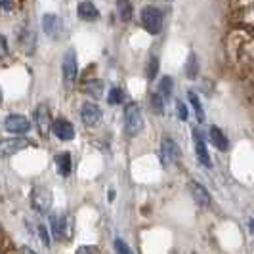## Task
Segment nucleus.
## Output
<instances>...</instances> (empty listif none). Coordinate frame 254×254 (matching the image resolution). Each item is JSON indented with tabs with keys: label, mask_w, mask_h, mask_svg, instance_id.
I'll return each mask as SVG.
<instances>
[{
	"label": "nucleus",
	"mask_w": 254,
	"mask_h": 254,
	"mask_svg": "<svg viewBox=\"0 0 254 254\" xmlns=\"http://www.w3.org/2000/svg\"><path fill=\"white\" fill-rule=\"evenodd\" d=\"M141 23L149 35H159L163 31V12L155 6H143L141 8Z\"/></svg>",
	"instance_id": "obj_1"
},
{
	"label": "nucleus",
	"mask_w": 254,
	"mask_h": 254,
	"mask_svg": "<svg viewBox=\"0 0 254 254\" xmlns=\"http://www.w3.org/2000/svg\"><path fill=\"white\" fill-rule=\"evenodd\" d=\"M143 128V117H141L140 107L136 103H130L125 109V130L130 138L138 136Z\"/></svg>",
	"instance_id": "obj_2"
},
{
	"label": "nucleus",
	"mask_w": 254,
	"mask_h": 254,
	"mask_svg": "<svg viewBox=\"0 0 254 254\" xmlns=\"http://www.w3.org/2000/svg\"><path fill=\"white\" fill-rule=\"evenodd\" d=\"M31 204L33 208L40 212V214H46L52 208V191L44 186H37L35 190L31 191Z\"/></svg>",
	"instance_id": "obj_3"
},
{
	"label": "nucleus",
	"mask_w": 254,
	"mask_h": 254,
	"mask_svg": "<svg viewBox=\"0 0 254 254\" xmlns=\"http://www.w3.org/2000/svg\"><path fill=\"white\" fill-rule=\"evenodd\" d=\"M4 130L10 134H25L31 130V121L27 119L25 115H8L4 119Z\"/></svg>",
	"instance_id": "obj_4"
},
{
	"label": "nucleus",
	"mask_w": 254,
	"mask_h": 254,
	"mask_svg": "<svg viewBox=\"0 0 254 254\" xmlns=\"http://www.w3.org/2000/svg\"><path fill=\"white\" fill-rule=\"evenodd\" d=\"M180 159V147L178 143L172 138H165L161 141V163L168 168V166L176 165Z\"/></svg>",
	"instance_id": "obj_5"
},
{
	"label": "nucleus",
	"mask_w": 254,
	"mask_h": 254,
	"mask_svg": "<svg viewBox=\"0 0 254 254\" xmlns=\"http://www.w3.org/2000/svg\"><path fill=\"white\" fill-rule=\"evenodd\" d=\"M62 71H64V78L67 84H73V82L76 80V75H78V64H76V54L73 48L65 52L64 64H62Z\"/></svg>",
	"instance_id": "obj_6"
},
{
	"label": "nucleus",
	"mask_w": 254,
	"mask_h": 254,
	"mask_svg": "<svg viewBox=\"0 0 254 254\" xmlns=\"http://www.w3.org/2000/svg\"><path fill=\"white\" fill-rule=\"evenodd\" d=\"M25 147H29V141L25 138H4L0 141V157H12Z\"/></svg>",
	"instance_id": "obj_7"
},
{
	"label": "nucleus",
	"mask_w": 254,
	"mask_h": 254,
	"mask_svg": "<svg viewBox=\"0 0 254 254\" xmlns=\"http://www.w3.org/2000/svg\"><path fill=\"white\" fill-rule=\"evenodd\" d=\"M193 141H195V153H197V159L204 168H212V159H210V153L206 149V143L204 138L201 136L199 130H193Z\"/></svg>",
	"instance_id": "obj_8"
},
{
	"label": "nucleus",
	"mask_w": 254,
	"mask_h": 254,
	"mask_svg": "<svg viewBox=\"0 0 254 254\" xmlns=\"http://www.w3.org/2000/svg\"><path fill=\"white\" fill-rule=\"evenodd\" d=\"M80 119L86 127H98L102 121V109L96 103H84L80 109Z\"/></svg>",
	"instance_id": "obj_9"
},
{
	"label": "nucleus",
	"mask_w": 254,
	"mask_h": 254,
	"mask_svg": "<svg viewBox=\"0 0 254 254\" xmlns=\"http://www.w3.org/2000/svg\"><path fill=\"white\" fill-rule=\"evenodd\" d=\"M188 188H190V193H191V197H193V201L199 204V206H208V204H210V193L206 191V188H204L203 184H199V182H195V180H190Z\"/></svg>",
	"instance_id": "obj_10"
},
{
	"label": "nucleus",
	"mask_w": 254,
	"mask_h": 254,
	"mask_svg": "<svg viewBox=\"0 0 254 254\" xmlns=\"http://www.w3.org/2000/svg\"><path fill=\"white\" fill-rule=\"evenodd\" d=\"M52 130H54V134L62 141H71L75 138V128H73V125L69 121H65V119L54 121L52 123Z\"/></svg>",
	"instance_id": "obj_11"
},
{
	"label": "nucleus",
	"mask_w": 254,
	"mask_h": 254,
	"mask_svg": "<svg viewBox=\"0 0 254 254\" xmlns=\"http://www.w3.org/2000/svg\"><path fill=\"white\" fill-rule=\"evenodd\" d=\"M42 31L50 38H56L62 31V19L56 13H44L42 15Z\"/></svg>",
	"instance_id": "obj_12"
},
{
	"label": "nucleus",
	"mask_w": 254,
	"mask_h": 254,
	"mask_svg": "<svg viewBox=\"0 0 254 254\" xmlns=\"http://www.w3.org/2000/svg\"><path fill=\"white\" fill-rule=\"evenodd\" d=\"M35 123H37L38 132H40L42 136H46V134L50 132L52 119H50V111H48L46 105H38L37 107V111H35Z\"/></svg>",
	"instance_id": "obj_13"
},
{
	"label": "nucleus",
	"mask_w": 254,
	"mask_h": 254,
	"mask_svg": "<svg viewBox=\"0 0 254 254\" xmlns=\"http://www.w3.org/2000/svg\"><path fill=\"white\" fill-rule=\"evenodd\" d=\"M76 13H78V17L82 21H96L100 17V12H98L94 2H80L76 6Z\"/></svg>",
	"instance_id": "obj_14"
},
{
	"label": "nucleus",
	"mask_w": 254,
	"mask_h": 254,
	"mask_svg": "<svg viewBox=\"0 0 254 254\" xmlns=\"http://www.w3.org/2000/svg\"><path fill=\"white\" fill-rule=\"evenodd\" d=\"M54 163H56V168H58V172L62 174V176H69L71 174V168H73V159H71V153H58L56 155V159H54Z\"/></svg>",
	"instance_id": "obj_15"
},
{
	"label": "nucleus",
	"mask_w": 254,
	"mask_h": 254,
	"mask_svg": "<svg viewBox=\"0 0 254 254\" xmlns=\"http://www.w3.org/2000/svg\"><path fill=\"white\" fill-rule=\"evenodd\" d=\"M208 136H210L212 145H214L216 149H220V151H226V149L229 147V141H228V138H226V134H224L218 127H210Z\"/></svg>",
	"instance_id": "obj_16"
},
{
	"label": "nucleus",
	"mask_w": 254,
	"mask_h": 254,
	"mask_svg": "<svg viewBox=\"0 0 254 254\" xmlns=\"http://www.w3.org/2000/svg\"><path fill=\"white\" fill-rule=\"evenodd\" d=\"M103 80H100V78H94V80H88L86 82V94L88 96H92L94 100H100V98H103Z\"/></svg>",
	"instance_id": "obj_17"
},
{
	"label": "nucleus",
	"mask_w": 254,
	"mask_h": 254,
	"mask_svg": "<svg viewBox=\"0 0 254 254\" xmlns=\"http://www.w3.org/2000/svg\"><path fill=\"white\" fill-rule=\"evenodd\" d=\"M188 100H190L191 107L195 109V115H197L199 123H204V111H203V107H201V100H199V96H197L193 90H188Z\"/></svg>",
	"instance_id": "obj_18"
},
{
	"label": "nucleus",
	"mask_w": 254,
	"mask_h": 254,
	"mask_svg": "<svg viewBox=\"0 0 254 254\" xmlns=\"http://www.w3.org/2000/svg\"><path fill=\"white\" fill-rule=\"evenodd\" d=\"M172 86H174V80L170 76H163V80L159 82V88H157L155 94H159L163 100H168L170 94H172Z\"/></svg>",
	"instance_id": "obj_19"
},
{
	"label": "nucleus",
	"mask_w": 254,
	"mask_h": 254,
	"mask_svg": "<svg viewBox=\"0 0 254 254\" xmlns=\"http://www.w3.org/2000/svg\"><path fill=\"white\" fill-rule=\"evenodd\" d=\"M199 75V64H197V56L195 54H190V58H188V64H186V76L188 78H195V76Z\"/></svg>",
	"instance_id": "obj_20"
},
{
	"label": "nucleus",
	"mask_w": 254,
	"mask_h": 254,
	"mask_svg": "<svg viewBox=\"0 0 254 254\" xmlns=\"http://www.w3.org/2000/svg\"><path fill=\"white\" fill-rule=\"evenodd\" d=\"M117 12H119V17L123 21H128L132 17V4L130 2H119L117 4Z\"/></svg>",
	"instance_id": "obj_21"
},
{
	"label": "nucleus",
	"mask_w": 254,
	"mask_h": 254,
	"mask_svg": "<svg viewBox=\"0 0 254 254\" xmlns=\"http://www.w3.org/2000/svg\"><path fill=\"white\" fill-rule=\"evenodd\" d=\"M123 98H125V94H123V90L121 88H111L107 92V103H111V105H117V103L123 102Z\"/></svg>",
	"instance_id": "obj_22"
},
{
	"label": "nucleus",
	"mask_w": 254,
	"mask_h": 254,
	"mask_svg": "<svg viewBox=\"0 0 254 254\" xmlns=\"http://www.w3.org/2000/svg\"><path fill=\"white\" fill-rule=\"evenodd\" d=\"M37 231H38V239L42 241V245H44V247H50V233H48V228H46L44 224H38Z\"/></svg>",
	"instance_id": "obj_23"
},
{
	"label": "nucleus",
	"mask_w": 254,
	"mask_h": 254,
	"mask_svg": "<svg viewBox=\"0 0 254 254\" xmlns=\"http://www.w3.org/2000/svg\"><path fill=\"white\" fill-rule=\"evenodd\" d=\"M157 73H159V60L153 56V58H149V64H147V78L153 80Z\"/></svg>",
	"instance_id": "obj_24"
},
{
	"label": "nucleus",
	"mask_w": 254,
	"mask_h": 254,
	"mask_svg": "<svg viewBox=\"0 0 254 254\" xmlns=\"http://www.w3.org/2000/svg\"><path fill=\"white\" fill-rule=\"evenodd\" d=\"M115 253L117 254H134V251H132L123 239H115Z\"/></svg>",
	"instance_id": "obj_25"
},
{
	"label": "nucleus",
	"mask_w": 254,
	"mask_h": 254,
	"mask_svg": "<svg viewBox=\"0 0 254 254\" xmlns=\"http://www.w3.org/2000/svg\"><path fill=\"white\" fill-rule=\"evenodd\" d=\"M151 105L155 113H163V107H165V100L159 96V94H153L151 96Z\"/></svg>",
	"instance_id": "obj_26"
},
{
	"label": "nucleus",
	"mask_w": 254,
	"mask_h": 254,
	"mask_svg": "<svg viewBox=\"0 0 254 254\" xmlns=\"http://www.w3.org/2000/svg\"><path fill=\"white\" fill-rule=\"evenodd\" d=\"M176 111H178V117L182 119V121H186V119H188V107H186L182 102L176 103Z\"/></svg>",
	"instance_id": "obj_27"
},
{
	"label": "nucleus",
	"mask_w": 254,
	"mask_h": 254,
	"mask_svg": "<svg viewBox=\"0 0 254 254\" xmlns=\"http://www.w3.org/2000/svg\"><path fill=\"white\" fill-rule=\"evenodd\" d=\"M6 52H8V40L4 35H0V58L6 56Z\"/></svg>",
	"instance_id": "obj_28"
},
{
	"label": "nucleus",
	"mask_w": 254,
	"mask_h": 254,
	"mask_svg": "<svg viewBox=\"0 0 254 254\" xmlns=\"http://www.w3.org/2000/svg\"><path fill=\"white\" fill-rule=\"evenodd\" d=\"M76 254H98V251H96L94 247H80V249L76 251Z\"/></svg>",
	"instance_id": "obj_29"
},
{
	"label": "nucleus",
	"mask_w": 254,
	"mask_h": 254,
	"mask_svg": "<svg viewBox=\"0 0 254 254\" xmlns=\"http://www.w3.org/2000/svg\"><path fill=\"white\" fill-rule=\"evenodd\" d=\"M0 6H2L4 10H12V4H10V2H0Z\"/></svg>",
	"instance_id": "obj_30"
},
{
	"label": "nucleus",
	"mask_w": 254,
	"mask_h": 254,
	"mask_svg": "<svg viewBox=\"0 0 254 254\" xmlns=\"http://www.w3.org/2000/svg\"><path fill=\"white\" fill-rule=\"evenodd\" d=\"M23 254H37V253H35V251H31V249H25V251H23Z\"/></svg>",
	"instance_id": "obj_31"
},
{
	"label": "nucleus",
	"mask_w": 254,
	"mask_h": 254,
	"mask_svg": "<svg viewBox=\"0 0 254 254\" xmlns=\"http://www.w3.org/2000/svg\"><path fill=\"white\" fill-rule=\"evenodd\" d=\"M0 102H2V92H0Z\"/></svg>",
	"instance_id": "obj_32"
}]
</instances>
